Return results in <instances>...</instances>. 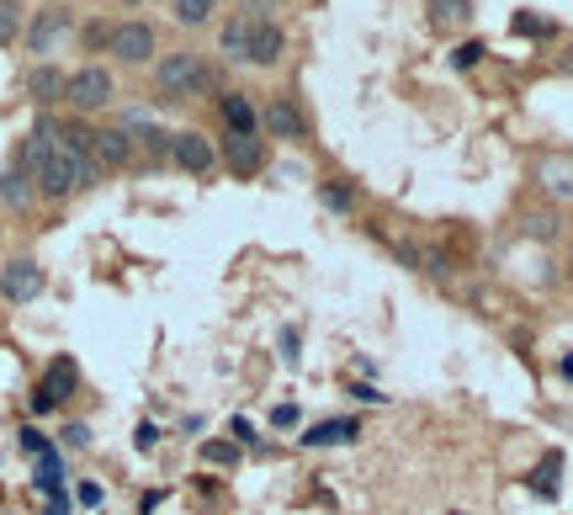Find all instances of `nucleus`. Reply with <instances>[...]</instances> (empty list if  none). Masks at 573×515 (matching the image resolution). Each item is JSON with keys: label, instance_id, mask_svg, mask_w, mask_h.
I'll return each mask as SVG.
<instances>
[{"label": "nucleus", "instance_id": "obj_1", "mask_svg": "<svg viewBox=\"0 0 573 515\" xmlns=\"http://www.w3.org/2000/svg\"><path fill=\"white\" fill-rule=\"evenodd\" d=\"M22 171L32 176V186L48 197V202H64L80 176H75V165H69V150H64V122L54 112H43V118L27 128V139H22Z\"/></svg>", "mask_w": 573, "mask_h": 515}, {"label": "nucleus", "instance_id": "obj_2", "mask_svg": "<svg viewBox=\"0 0 573 515\" xmlns=\"http://www.w3.org/2000/svg\"><path fill=\"white\" fill-rule=\"evenodd\" d=\"M212 80H218V69L197 48H176V54H165L154 64V91L170 96V101H191V96L212 91Z\"/></svg>", "mask_w": 573, "mask_h": 515}, {"label": "nucleus", "instance_id": "obj_3", "mask_svg": "<svg viewBox=\"0 0 573 515\" xmlns=\"http://www.w3.org/2000/svg\"><path fill=\"white\" fill-rule=\"evenodd\" d=\"M64 101L75 107V118H96V112H107V107L118 101V80H112V69H107V64H80V69L69 75Z\"/></svg>", "mask_w": 573, "mask_h": 515}, {"label": "nucleus", "instance_id": "obj_4", "mask_svg": "<svg viewBox=\"0 0 573 515\" xmlns=\"http://www.w3.org/2000/svg\"><path fill=\"white\" fill-rule=\"evenodd\" d=\"M69 32H75V11H69L64 0H48V6H37V11L27 17L22 43H27V54H54Z\"/></svg>", "mask_w": 573, "mask_h": 515}, {"label": "nucleus", "instance_id": "obj_5", "mask_svg": "<svg viewBox=\"0 0 573 515\" xmlns=\"http://www.w3.org/2000/svg\"><path fill=\"white\" fill-rule=\"evenodd\" d=\"M75 388H80V366L69 362V357H54V362L43 366L37 388H32V415H54Z\"/></svg>", "mask_w": 573, "mask_h": 515}, {"label": "nucleus", "instance_id": "obj_6", "mask_svg": "<svg viewBox=\"0 0 573 515\" xmlns=\"http://www.w3.org/2000/svg\"><path fill=\"white\" fill-rule=\"evenodd\" d=\"M118 64L139 69V64H154L159 54V37H154L150 22H112V48H107Z\"/></svg>", "mask_w": 573, "mask_h": 515}, {"label": "nucleus", "instance_id": "obj_7", "mask_svg": "<svg viewBox=\"0 0 573 515\" xmlns=\"http://www.w3.org/2000/svg\"><path fill=\"white\" fill-rule=\"evenodd\" d=\"M170 160L181 165L186 176H197V182H208L212 171L223 165V160H218V144H212L208 133H197V128H181V133H176V144H170Z\"/></svg>", "mask_w": 573, "mask_h": 515}, {"label": "nucleus", "instance_id": "obj_8", "mask_svg": "<svg viewBox=\"0 0 573 515\" xmlns=\"http://www.w3.org/2000/svg\"><path fill=\"white\" fill-rule=\"evenodd\" d=\"M261 133H266V139L302 144V139H308V112H302L293 96H272V101L261 107Z\"/></svg>", "mask_w": 573, "mask_h": 515}, {"label": "nucleus", "instance_id": "obj_9", "mask_svg": "<svg viewBox=\"0 0 573 515\" xmlns=\"http://www.w3.org/2000/svg\"><path fill=\"white\" fill-rule=\"evenodd\" d=\"M43 282H48L43 266L27 261V255H16V261H5V266H0V293H5L11 304H32V298L43 293Z\"/></svg>", "mask_w": 573, "mask_h": 515}, {"label": "nucleus", "instance_id": "obj_10", "mask_svg": "<svg viewBox=\"0 0 573 515\" xmlns=\"http://www.w3.org/2000/svg\"><path fill=\"white\" fill-rule=\"evenodd\" d=\"M287 54V28L282 22H261L255 17V28H250V48H244V64H255V69H276Z\"/></svg>", "mask_w": 573, "mask_h": 515}, {"label": "nucleus", "instance_id": "obj_11", "mask_svg": "<svg viewBox=\"0 0 573 515\" xmlns=\"http://www.w3.org/2000/svg\"><path fill=\"white\" fill-rule=\"evenodd\" d=\"M218 112H223V128H229L234 139H255V133H261V107H255L250 91H223L218 96Z\"/></svg>", "mask_w": 573, "mask_h": 515}, {"label": "nucleus", "instance_id": "obj_12", "mask_svg": "<svg viewBox=\"0 0 573 515\" xmlns=\"http://www.w3.org/2000/svg\"><path fill=\"white\" fill-rule=\"evenodd\" d=\"M218 160H223L240 182L244 176H261V171H266V139H261V133H255V139H234V133H229L223 150H218Z\"/></svg>", "mask_w": 573, "mask_h": 515}, {"label": "nucleus", "instance_id": "obj_13", "mask_svg": "<svg viewBox=\"0 0 573 515\" xmlns=\"http://www.w3.org/2000/svg\"><path fill=\"white\" fill-rule=\"evenodd\" d=\"M537 186L558 202H573V150H552L537 160Z\"/></svg>", "mask_w": 573, "mask_h": 515}, {"label": "nucleus", "instance_id": "obj_14", "mask_svg": "<svg viewBox=\"0 0 573 515\" xmlns=\"http://www.w3.org/2000/svg\"><path fill=\"white\" fill-rule=\"evenodd\" d=\"M91 150H96V165L101 171H122L133 160V133L128 128H91Z\"/></svg>", "mask_w": 573, "mask_h": 515}, {"label": "nucleus", "instance_id": "obj_15", "mask_svg": "<svg viewBox=\"0 0 573 515\" xmlns=\"http://www.w3.org/2000/svg\"><path fill=\"white\" fill-rule=\"evenodd\" d=\"M64 91H69V75H64L59 64H32L27 69V96L37 101V107H54V101H64Z\"/></svg>", "mask_w": 573, "mask_h": 515}, {"label": "nucleus", "instance_id": "obj_16", "mask_svg": "<svg viewBox=\"0 0 573 515\" xmlns=\"http://www.w3.org/2000/svg\"><path fill=\"white\" fill-rule=\"evenodd\" d=\"M356 436H362V420H351V415H345V420H319V425H308L298 441H302V447H345V441H356Z\"/></svg>", "mask_w": 573, "mask_h": 515}, {"label": "nucleus", "instance_id": "obj_17", "mask_svg": "<svg viewBox=\"0 0 573 515\" xmlns=\"http://www.w3.org/2000/svg\"><path fill=\"white\" fill-rule=\"evenodd\" d=\"M250 28H255V17H244V11H234L229 22H223V32H218V54L229 64H244V48H250Z\"/></svg>", "mask_w": 573, "mask_h": 515}, {"label": "nucleus", "instance_id": "obj_18", "mask_svg": "<svg viewBox=\"0 0 573 515\" xmlns=\"http://www.w3.org/2000/svg\"><path fill=\"white\" fill-rule=\"evenodd\" d=\"M473 22V0H430V28L436 32H456Z\"/></svg>", "mask_w": 573, "mask_h": 515}, {"label": "nucleus", "instance_id": "obj_19", "mask_svg": "<svg viewBox=\"0 0 573 515\" xmlns=\"http://www.w3.org/2000/svg\"><path fill=\"white\" fill-rule=\"evenodd\" d=\"M32 191H37V186H32L27 171H5V176H0V202H5V208L27 212L32 208Z\"/></svg>", "mask_w": 573, "mask_h": 515}, {"label": "nucleus", "instance_id": "obj_20", "mask_svg": "<svg viewBox=\"0 0 573 515\" xmlns=\"http://www.w3.org/2000/svg\"><path fill=\"white\" fill-rule=\"evenodd\" d=\"M22 32H27V6L22 0H0V48L16 43Z\"/></svg>", "mask_w": 573, "mask_h": 515}, {"label": "nucleus", "instance_id": "obj_21", "mask_svg": "<svg viewBox=\"0 0 573 515\" xmlns=\"http://www.w3.org/2000/svg\"><path fill=\"white\" fill-rule=\"evenodd\" d=\"M223 0H176L170 11H176V22L181 28H202V22H212V11H218Z\"/></svg>", "mask_w": 573, "mask_h": 515}, {"label": "nucleus", "instance_id": "obj_22", "mask_svg": "<svg viewBox=\"0 0 573 515\" xmlns=\"http://www.w3.org/2000/svg\"><path fill=\"white\" fill-rule=\"evenodd\" d=\"M558 473H563V452H547L542 462H537V473H531V489L552 500V494H558Z\"/></svg>", "mask_w": 573, "mask_h": 515}, {"label": "nucleus", "instance_id": "obj_23", "mask_svg": "<svg viewBox=\"0 0 573 515\" xmlns=\"http://www.w3.org/2000/svg\"><path fill=\"white\" fill-rule=\"evenodd\" d=\"M80 43H86V54H107L112 48V22H86L80 28Z\"/></svg>", "mask_w": 573, "mask_h": 515}, {"label": "nucleus", "instance_id": "obj_24", "mask_svg": "<svg viewBox=\"0 0 573 515\" xmlns=\"http://www.w3.org/2000/svg\"><path fill=\"white\" fill-rule=\"evenodd\" d=\"M319 202H324V208H334V212H345V208H351V202H356V197H351V186L324 182V186H319Z\"/></svg>", "mask_w": 573, "mask_h": 515}, {"label": "nucleus", "instance_id": "obj_25", "mask_svg": "<svg viewBox=\"0 0 573 515\" xmlns=\"http://www.w3.org/2000/svg\"><path fill=\"white\" fill-rule=\"evenodd\" d=\"M234 457H240L234 441H202V462H212V468H229Z\"/></svg>", "mask_w": 573, "mask_h": 515}, {"label": "nucleus", "instance_id": "obj_26", "mask_svg": "<svg viewBox=\"0 0 573 515\" xmlns=\"http://www.w3.org/2000/svg\"><path fill=\"white\" fill-rule=\"evenodd\" d=\"M526 234H531V240H552V234H558V218H552V212H526Z\"/></svg>", "mask_w": 573, "mask_h": 515}, {"label": "nucleus", "instance_id": "obj_27", "mask_svg": "<svg viewBox=\"0 0 573 515\" xmlns=\"http://www.w3.org/2000/svg\"><path fill=\"white\" fill-rule=\"evenodd\" d=\"M478 59H483V43H478V37H473V43H456V48H452V64H456V69H473Z\"/></svg>", "mask_w": 573, "mask_h": 515}, {"label": "nucleus", "instance_id": "obj_28", "mask_svg": "<svg viewBox=\"0 0 573 515\" xmlns=\"http://www.w3.org/2000/svg\"><path fill=\"white\" fill-rule=\"evenodd\" d=\"M22 452H27V457H48L54 447H48V436H43V430H32V425H27V430H22Z\"/></svg>", "mask_w": 573, "mask_h": 515}, {"label": "nucleus", "instance_id": "obj_29", "mask_svg": "<svg viewBox=\"0 0 573 515\" xmlns=\"http://www.w3.org/2000/svg\"><path fill=\"white\" fill-rule=\"evenodd\" d=\"M64 447H75V452H86V447H91V425H64Z\"/></svg>", "mask_w": 573, "mask_h": 515}, {"label": "nucleus", "instance_id": "obj_30", "mask_svg": "<svg viewBox=\"0 0 573 515\" xmlns=\"http://www.w3.org/2000/svg\"><path fill=\"white\" fill-rule=\"evenodd\" d=\"M244 17H261V22H276V0H240Z\"/></svg>", "mask_w": 573, "mask_h": 515}, {"label": "nucleus", "instance_id": "obj_31", "mask_svg": "<svg viewBox=\"0 0 573 515\" xmlns=\"http://www.w3.org/2000/svg\"><path fill=\"white\" fill-rule=\"evenodd\" d=\"M298 420H302L298 404H276V409H272V425H276V430H293Z\"/></svg>", "mask_w": 573, "mask_h": 515}, {"label": "nucleus", "instance_id": "obj_32", "mask_svg": "<svg viewBox=\"0 0 573 515\" xmlns=\"http://www.w3.org/2000/svg\"><path fill=\"white\" fill-rule=\"evenodd\" d=\"M229 436H234V447H250V441H255V425L244 420V415H234V425H229Z\"/></svg>", "mask_w": 573, "mask_h": 515}, {"label": "nucleus", "instance_id": "obj_33", "mask_svg": "<svg viewBox=\"0 0 573 515\" xmlns=\"http://www.w3.org/2000/svg\"><path fill=\"white\" fill-rule=\"evenodd\" d=\"M276 346H282V357H287V366H298V330H282V340H276Z\"/></svg>", "mask_w": 573, "mask_h": 515}, {"label": "nucleus", "instance_id": "obj_34", "mask_svg": "<svg viewBox=\"0 0 573 515\" xmlns=\"http://www.w3.org/2000/svg\"><path fill=\"white\" fill-rule=\"evenodd\" d=\"M515 32H526V37H542V32H552V22H537V17H515Z\"/></svg>", "mask_w": 573, "mask_h": 515}, {"label": "nucleus", "instance_id": "obj_35", "mask_svg": "<svg viewBox=\"0 0 573 515\" xmlns=\"http://www.w3.org/2000/svg\"><path fill=\"white\" fill-rule=\"evenodd\" d=\"M154 436H159V430H154L150 420L139 425V452H154Z\"/></svg>", "mask_w": 573, "mask_h": 515}, {"label": "nucleus", "instance_id": "obj_36", "mask_svg": "<svg viewBox=\"0 0 573 515\" xmlns=\"http://www.w3.org/2000/svg\"><path fill=\"white\" fill-rule=\"evenodd\" d=\"M351 394L362 398V404H383V394H377V388H366V383H356V388H351Z\"/></svg>", "mask_w": 573, "mask_h": 515}, {"label": "nucleus", "instance_id": "obj_37", "mask_svg": "<svg viewBox=\"0 0 573 515\" xmlns=\"http://www.w3.org/2000/svg\"><path fill=\"white\" fill-rule=\"evenodd\" d=\"M80 505H101V489H96V484H80Z\"/></svg>", "mask_w": 573, "mask_h": 515}, {"label": "nucleus", "instance_id": "obj_38", "mask_svg": "<svg viewBox=\"0 0 573 515\" xmlns=\"http://www.w3.org/2000/svg\"><path fill=\"white\" fill-rule=\"evenodd\" d=\"M43 515H69V494H59V500H48V511Z\"/></svg>", "mask_w": 573, "mask_h": 515}, {"label": "nucleus", "instance_id": "obj_39", "mask_svg": "<svg viewBox=\"0 0 573 515\" xmlns=\"http://www.w3.org/2000/svg\"><path fill=\"white\" fill-rule=\"evenodd\" d=\"M563 69H569V75H573V48H569V54H563Z\"/></svg>", "mask_w": 573, "mask_h": 515}]
</instances>
